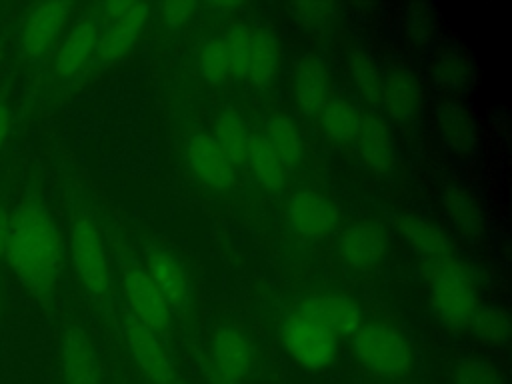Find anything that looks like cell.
Masks as SVG:
<instances>
[{
  "mask_svg": "<svg viewBox=\"0 0 512 384\" xmlns=\"http://www.w3.org/2000/svg\"><path fill=\"white\" fill-rule=\"evenodd\" d=\"M4 258L18 282L38 300H50L62 270V238L44 202L24 198L8 220Z\"/></svg>",
  "mask_w": 512,
  "mask_h": 384,
  "instance_id": "1",
  "label": "cell"
},
{
  "mask_svg": "<svg viewBox=\"0 0 512 384\" xmlns=\"http://www.w3.org/2000/svg\"><path fill=\"white\" fill-rule=\"evenodd\" d=\"M428 302L434 316L448 328H462L478 310V286L468 268L454 256L426 262Z\"/></svg>",
  "mask_w": 512,
  "mask_h": 384,
  "instance_id": "2",
  "label": "cell"
},
{
  "mask_svg": "<svg viewBox=\"0 0 512 384\" xmlns=\"http://www.w3.org/2000/svg\"><path fill=\"white\" fill-rule=\"evenodd\" d=\"M234 62L236 80H246L254 88H268L278 68V48L270 32L236 22L222 36Z\"/></svg>",
  "mask_w": 512,
  "mask_h": 384,
  "instance_id": "3",
  "label": "cell"
},
{
  "mask_svg": "<svg viewBox=\"0 0 512 384\" xmlns=\"http://www.w3.org/2000/svg\"><path fill=\"white\" fill-rule=\"evenodd\" d=\"M68 242L74 272L82 288L94 302H106L110 294V270L106 250L96 222L86 212H74L70 220Z\"/></svg>",
  "mask_w": 512,
  "mask_h": 384,
  "instance_id": "4",
  "label": "cell"
},
{
  "mask_svg": "<svg viewBox=\"0 0 512 384\" xmlns=\"http://www.w3.org/2000/svg\"><path fill=\"white\" fill-rule=\"evenodd\" d=\"M354 352L368 372L384 378L406 374L412 362L406 338L382 322L358 326L354 332Z\"/></svg>",
  "mask_w": 512,
  "mask_h": 384,
  "instance_id": "5",
  "label": "cell"
},
{
  "mask_svg": "<svg viewBox=\"0 0 512 384\" xmlns=\"http://www.w3.org/2000/svg\"><path fill=\"white\" fill-rule=\"evenodd\" d=\"M280 342L284 350L308 370L328 366L338 352V336L324 324L296 310L282 320Z\"/></svg>",
  "mask_w": 512,
  "mask_h": 384,
  "instance_id": "6",
  "label": "cell"
},
{
  "mask_svg": "<svg viewBox=\"0 0 512 384\" xmlns=\"http://www.w3.org/2000/svg\"><path fill=\"white\" fill-rule=\"evenodd\" d=\"M102 32L96 46L94 62L110 64L128 54L142 26L148 20L150 4L144 2H108L98 8Z\"/></svg>",
  "mask_w": 512,
  "mask_h": 384,
  "instance_id": "7",
  "label": "cell"
},
{
  "mask_svg": "<svg viewBox=\"0 0 512 384\" xmlns=\"http://www.w3.org/2000/svg\"><path fill=\"white\" fill-rule=\"evenodd\" d=\"M72 4L50 0L32 4L18 24V52L28 62H42L64 32Z\"/></svg>",
  "mask_w": 512,
  "mask_h": 384,
  "instance_id": "8",
  "label": "cell"
},
{
  "mask_svg": "<svg viewBox=\"0 0 512 384\" xmlns=\"http://www.w3.org/2000/svg\"><path fill=\"white\" fill-rule=\"evenodd\" d=\"M122 290L130 314L152 332L164 336L170 328V310L146 274L144 266L136 260L122 262Z\"/></svg>",
  "mask_w": 512,
  "mask_h": 384,
  "instance_id": "9",
  "label": "cell"
},
{
  "mask_svg": "<svg viewBox=\"0 0 512 384\" xmlns=\"http://www.w3.org/2000/svg\"><path fill=\"white\" fill-rule=\"evenodd\" d=\"M122 336L132 358L154 384H178L174 360L160 334L146 328L128 312L122 320Z\"/></svg>",
  "mask_w": 512,
  "mask_h": 384,
  "instance_id": "10",
  "label": "cell"
},
{
  "mask_svg": "<svg viewBox=\"0 0 512 384\" xmlns=\"http://www.w3.org/2000/svg\"><path fill=\"white\" fill-rule=\"evenodd\" d=\"M146 274L164 298L170 312H184L192 304V284L182 264L162 246L146 248Z\"/></svg>",
  "mask_w": 512,
  "mask_h": 384,
  "instance_id": "11",
  "label": "cell"
},
{
  "mask_svg": "<svg viewBox=\"0 0 512 384\" xmlns=\"http://www.w3.org/2000/svg\"><path fill=\"white\" fill-rule=\"evenodd\" d=\"M102 32V20L98 10L80 16L68 34L64 36L56 58H54V72L60 78L76 76L86 64L94 60L96 46Z\"/></svg>",
  "mask_w": 512,
  "mask_h": 384,
  "instance_id": "12",
  "label": "cell"
},
{
  "mask_svg": "<svg viewBox=\"0 0 512 384\" xmlns=\"http://www.w3.org/2000/svg\"><path fill=\"white\" fill-rule=\"evenodd\" d=\"M210 358L220 384H238L254 364V350L248 336L234 326H220L210 340Z\"/></svg>",
  "mask_w": 512,
  "mask_h": 384,
  "instance_id": "13",
  "label": "cell"
},
{
  "mask_svg": "<svg viewBox=\"0 0 512 384\" xmlns=\"http://www.w3.org/2000/svg\"><path fill=\"white\" fill-rule=\"evenodd\" d=\"M286 220L296 234L316 238L328 234L334 228L338 220V208L322 192L300 190L286 202Z\"/></svg>",
  "mask_w": 512,
  "mask_h": 384,
  "instance_id": "14",
  "label": "cell"
},
{
  "mask_svg": "<svg viewBox=\"0 0 512 384\" xmlns=\"http://www.w3.org/2000/svg\"><path fill=\"white\" fill-rule=\"evenodd\" d=\"M296 312L324 324L336 336L338 334H354L362 322L360 306L340 292H320L304 298L296 308Z\"/></svg>",
  "mask_w": 512,
  "mask_h": 384,
  "instance_id": "15",
  "label": "cell"
},
{
  "mask_svg": "<svg viewBox=\"0 0 512 384\" xmlns=\"http://www.w3.org/2000/svg\"><path fill=\"white\" fill-rule=\"evenodd\" d=\"M186 160L192 172L216 190H228L234 184L236 168L228 162L212 134L198 132L186 144Z\"/></svg>",
  "mask_w": 512,
  "mask_h": 384,
  "instance_id": "16",
  "label": "cell"
},
{
  "mask_svg": "<svg viewBox=\"0 0 512 384\" xmlns=\"http://www.w3.org/2000/svg\"><path fill=\"white\" fill-rule=\"evenodd\" d=\"M64 384H100L98 356L92 340L80 326H70L62 340Z\"/></svg>",
  "mask_w": 512,
  "mask_h": 384,
  "instance_id": "17",
  "label": "cell"
},
{
  "mask_svg": "<svg viewBox=\"0 0 512 384\" xmlns=\"http://www.w3.org/2000/svg\"><path fill=\"white\" fill-rule=\"evenodd\" d=\"M340 256L356 270L374 268L386 254V238L372 224L348 226L338 240Z\"/></svg>",
  "mask_w": 512,
  "mask_h": 384,
  "instance_id": "18",
  "label": "cell"
},
{
  "mask_svg": "<svg viewBox=\"0 0 512 384\" xmlns=\"http://www.w3.org/2000/svg\"><path fill=\"white\" fill-rule=\"evenodd\" d=\"M294 100L298 108L312 116L328 102V76L322 60L314 54L302 56L294 66Z\"/></svg>",
  "mask_w": 512,
  "mask_h": 384,
  "instance_id": "19",
  "label": "cell"
},
{
  "mask_svg": "<svg viewBox=\"0 0 512 384\" xmlns=\"http://www.w3.org/2000/svg\"><path fill=\"white\" fill-rule=\"evenodd\" d=\"M392 222H394V228L406 238V242L426 260L448 256L450 252L448 238L434 222L414 214H398L394 216Z\"/></svg>",
  "mask_w": 512,
  "mask_h": 384,
  "instance_id": "20",
  "label": "cell"
},
{
  "mask_svg": "<svg viewBox=\"0 0 512 384\" xmlns=\"http://www.w3.org/2000/svg\"><path fill=\"white\" fill-rule=\"evenodd\" d=\"M356 142H358V154L364 166H368L378 174L386 172L392 166L394 162L392 138H390L388 124L382 118L364 116Z\"/></svg>",
  "mask_w": 512,
  "mask_h": 384,
  "instance_id": "21",
  "label": "cell"
},
{
  "mask_svg": "<svg viewBox=\"0 0 512 384\" xmlns=\"http://www.w3.org/2000/svg\"><path fill=\"white\" fill-rule=\"evenodd\" d=\"M380 102L394 120H408L420 108V86L406 70H394L382 80Z\"/></svg>",
  "mask_w": 512,
  "mask_h": 384,
  "instance_id": "22",
  "label": "cell"
},
{
  "mask_svg": "<svg viewBox=\"0 0 512 384\" xmlns=\"http://www.w3.org/2000/svg\"><path fill=\"white\" fill-rule=\"evenodd\" d=\"M260 136L280 160L286 174H290L302 158V140L294 122L286 116H272L266 120Z\"/></svg>",
  "mask_w": 512,
  "mask_h": 384,
  "instance_id": "23",
  "label": "cell"
},
{
  "mask_svg": "<svg viewBox=\"0 0 512 384\" xmlns=\"http://www.w3.org/2000/svg\"><path fill=\"white\" fill-rule=\"evenodd\" d=\"M212 138L228 158V162L238 168L246 164V152H248V138L250 132L244 124V120L234 112H222L216 118L214 134Z\"/></svg>",
  "mask_w": 512,
  "mask_h": 384,
  "instance_id": "24",
  "label": "cell"
},
{
  "mask_svg": "<svg viewBox=\"0 0 512 384\" xmlns=\"http://www.w3.org/2000/svg\"><path fill=\"white\" fill-rule=\"evenodd\" d=\"M320 112H322V126L332 140H338V142L356 140L364 120V114L356 104L342 98H334V100H328Z\"/></svg>",
  "mask_w": 512,
  "mask_h": 384,
  "instance_id": "25",
  "label": "cell"
},
{
  "mask_svg": "<svg viewBox=\"0 0 512 384\" xmlns=\"http://www.w3.org/2000/svg\"><path fill=\"white\" fill-rule=\"evenodd\" d=\"M198 70H200V76L204 78V82H208L212 86H220V84H228V82L236 80L234 62H232V56H230L228 46L222 36L208 38L200 44Z\"/></svg>",
  "mask_w": 512,
  "mask_h": 384,
  "instance_id": "26",
  "label": "cell"
},
{
  "mask_svg": "<svg viewBox=\"0 0 512 384\" xmlns=\"http://www.w3.org/2000/svg\"><path fill=\"white\" fill-rule=\"evenodd\" d=\"M246 164L252 168L256 180L268 188L278 190L284 184L286 172L276 158V154L270 150L266 140L260 134H252L248 138V152H246Z\"/></svg>",
  "mask_w": 512,
  "mask_h": 384,
  "instance_id": "27",
  "label": "cell"
},
{
  "mask_svg": "<svg viewBox=\"0 0 512 384\" xmlns=\"http://www.w3.org/2000/svg\"><path fill=\"white\" fill-rule=\"evenodd\" d=\"M470 324L476 336L490 344H504L508 340V316L498 308L478 306Z\"/></svg>",
  "mask_w": 512,
  "mask_h": 384,
  "instance_id": "28",
  "label": "cell"
},
{
  "mask_svg": "<svg viewBox=\"0 0 512 384\" xmlns=\"http://www.w3.org/2000/svg\"><path fill=\"white\" fill-rule=\"evenodd\" d=\"M446 214L454 220V224L462 230H474L480 224L478 204L468 196L466 190L446 188L444 192Z\"/></svg>",
  "mask_w": 512,
  "mask_h": 384,
  "instance_id": "29",
  "label": "cell"
},
{
  "mask_svg": "<svg viewBox=\"0 0 512 384\" xmlns=\"http://www.w3.org/2000/svg\"><path fill=\"white\" fill-rule=\"evenodd\" d=\"M350 72L354 78V84L358 92L370 100V102H380V90H382V78L372 64V60L366 54H356L350 60Z\"/></svg>",
  "mask_w": 512,
  "mask_h": 384,
  "instance_id": "30",
  "label": "cell"
},
{
  "mask_svg": "<svg viewBox=\"0 0 512 384\" xmlns=\"http://www.w3.org/2000/svg\"><path fill=\"white\" fill-rule=\"evenodd\" d=\"M456 384H502V380L488 362L464 360L456 368Z\"/></svg>",
  "mask_w": 512,
  "mask_h": 384,
  "instance_id": "31",
  "label": "cell"
},
{
  "mask_svg": "<svg viewBox=\"0 0 512 384\" xmlns=\"http://www.w3.org/2000/svg\"><path fill=\"white\" fill-rule=\"evenodd\" d=\"M442 130L446 134V140H450L454 146L460 144L464 146L468 142V132L470 128L466 126V118L462 114H454L448 112L446 114V122H442Z\"/></svg>",
  "mask_w": 512,
  "mask_h": 384,
  "instance_id": "32",
  "label": "cell"
},
{
  "mask_svg": "<svg viewBox=\"0 0 512 384\" xmlns=\"http://www.w3.org/2000/svg\"><path fill=\"white\" fill-rule=\"evenodd\" d=\"M160 10H162L168 24L180 26L186 20L192 18V14L196 10V4H192V2H164V4H160Z\"/></svg>",
  "mask_w": 512,
  "mask_h": 384,
  "instance_id": "33",
  "label": "cell"
},
{
  "mask_svg": "<svg viewBox=\"0 0 512 384\" xmlns=\"http://www.w3.org/2000/svg\"><path fill=\"white\" fill-rule=\"evenodd\" d=\"M8 220H10V216H8L6 208L0 204V258H2V256H4V252H6V240H8Z\"/></svg>",
  "mask_w": 512,
  "mask_h": 384,
  "instance_id": "34",
  "label": "cell"
},
{
  "mask_svg": "<svg viewBox=\"0 0 512 384\" xmlns=\"http://www.w3.org/2000/svg\"><path fill=\"white\" fill-rule=\"evenodd\" d=\"M10 124H12V116H10V110L6 104L0 102V146L4 144L6 136H8V130H10Z\"/></svg>",
  "mask_w": 512,
  "mask_h": 384,
  "instance_id": "35",
  "label": "cell"
}]
</instances>
